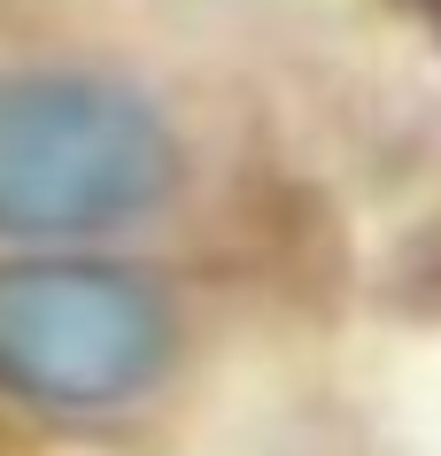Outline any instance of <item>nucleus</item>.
<instances>
[{
    "label": "nucleus",
    "mask_w": 441,
    "mask_h": 456,
    "mask_svg": "<svg viewBox=\"0 0 441 456\" xmlns=\"http://www.w3.org/2000/svg\"><path fill=\"white\" fill-rule=\"evenodd\" d=\"M171 186V132L101 77H0V232H109Z\"/></svg>",
    "instance_id": "f257e3e1"
},
{
    "label": "nucleus",
    "mask_w": 441,
    "mask_h": 456,
    "mask_svg": "<svg viewBox=\"0 0 441 456\" xmlns=\"http://www.w3.org/2000/svg\"><path fill=\"white\" fill-rule=\"evenodd\" d=\"M163 302L109 264L0 271V387L54 410H109L163 371Z\"/></svg>",
    "instance_id": "f03ea898"
}]
</instances>
